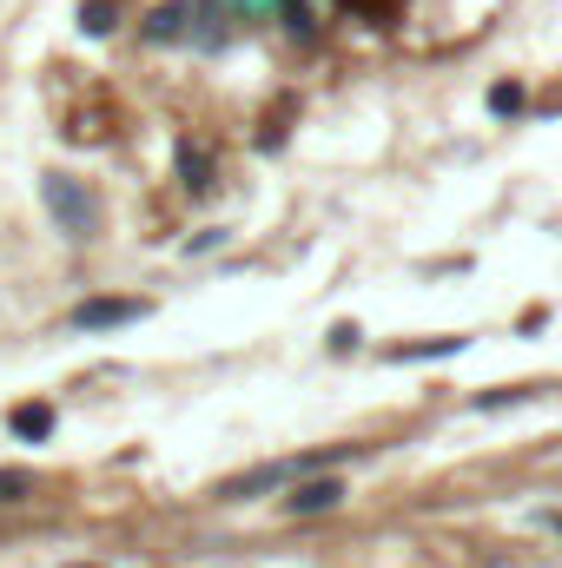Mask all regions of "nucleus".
Returning <instances> with one entry per match:
<instances>
[{"label": "nucleus", "instance_id": "obj_1", "mask_svg": "<svg viewBox=\"0 0 562 568\" xmlns=\"http://www.w3.org/2000/svg\"><path fill=\"white\" fill-rule=\"evenodd\" d=\"M338 503V482H311V490L291 496V509H332Z\"/></svg>", "mask_w": 562, "mask_h": 568}, {"label": "nucleus", "instance_id": "obj_2", "mask_svg": "<svg viewBox=\"0 0 562 568\" xmlns=\"http://www.w3.org/2000/svg\"><path fill=\"white\" fill-rule=\"evenodd\" d=\"M358 8H384V0H358Z\"/></svg>", "mask_w": 562, "mask_h": 568}]
</instances>
